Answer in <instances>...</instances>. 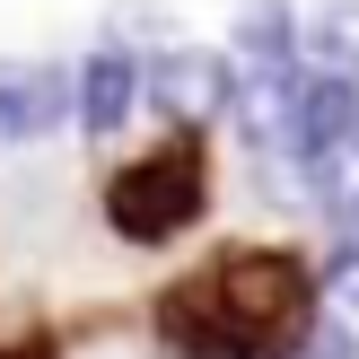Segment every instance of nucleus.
I'll return each mask as SVG.
<instances>
[{
  "label": "nucleus",
  "mask_w": 359,
  "mask_h": 359,
  "mask_svg": "<svg viewBox=\"0 0 359 359\" xmlns=\"http://www.w3.org/2000/svg\"><path fill=\"white\" fill-rule=\"evenodd\" d=\"M149 333L175 359H298L316 333V263L272 237L210 245L149 298Z\"/></svg>",
  "instance_id": "1"
},
{
  "label": "nucleus",
  "mask_w": 359,
  "mask_h": 359,
  "mask_svg": "<svg viewBox=\"0 0 359 359\" xmlns=\"http://www.w3.org/2000/svg\"><path fill=\"white\" fill-rule=\"evenodd\" d=\"M97 210H105V228H114L123 245H175L184 228H202V210H210V140L184 132V123L158 132L140 158H123V167L105 175Z\"/></svg>",
  "instance_id": "2"
},
{
  "label": "nucleus",
  "mask_w": 359,
  "mask_h": 359,
  "mask_svg": "<svg viewBox=\"0 0 359 359\" xmlns=\"http://www.w3.org/2000/svg\"><path fill=\"white\" fill-rule=\"evenodd\" d=\"M149 88L167 97V114L184 123V132H202L210 105H228V62H219V53H175V62L149 70Z\"/></svg>",
  "instance_id": "3"
},
{
  "label": "nucleus",
  "mask_w": 359,
  "mask_h": 359,
  "mask_svg": "<svg viewBox=\"0 0 359 359\" xmlns=\"http://www.w3.org/2000/svg\"><path fill=\"white\" fill-rule=\"evenodd\" d=\"M132 97H140V70L123 62V53H97V62L79 70V123L88 132H114V123L132 114Z\"/></svg>",
  "instance_id": "4"
},
{
  "label": "nucleus",
  "mask_w": 359,
  "mask_h": 359,
  "mask_svg": "<svg viewBox=\"0 0 359 359\" xmlns=\"http://www.w3.org/2000/svg\"><path fill=\"white\" fill-rule=\"evenodd\" d=\"M53 114H62V88H53L44 70H27V79H0V149H9V140H35Z\"/></svg>",
  "instance_id": "5"
},
{
  "label": "nucleus",
  "mask_w": 359,
  "mask_h": 359,
  "mask_svg": "<svg viewBox=\"0 0 359 359\" xmlns=\"http://www.w3.org/2000/svg\"><path fill=\"white\" fill-rule=\"evenodd\" d=\"M0 359H53V342L35 333V342H0Z\"/></svg>",
  "instance_id": "6"
}]
</instances>
